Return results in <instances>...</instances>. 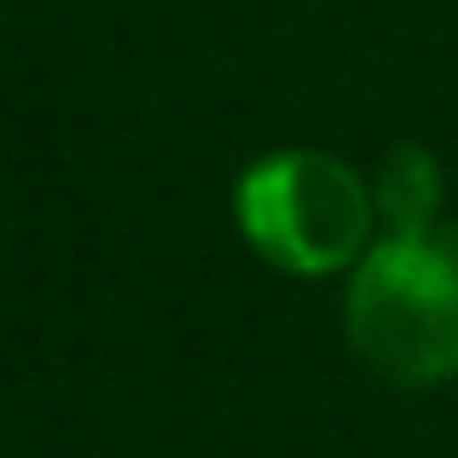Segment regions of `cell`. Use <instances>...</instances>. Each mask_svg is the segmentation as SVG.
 <instances>
[{"label":"cell","mask_w":458,"mask_h":458,"mask_svg":"<svg viewBox=\"0 0 458 458\" xmlns=\"http://www.w3.org/2000/svg\"><path fill=\"white\" fill-rule=\"evenodd\" d=\"M371 209L377 198L366 180L325 151H273L238 180V226L250 250L302 279L343 273L366 256Z\"/></svg>","instance_id":"cell-2"},{"label":"cell","mask_w":458,"mask_h":458,"mask_svg":"<svg viewBox=\"0 0 458 458\" xmlns=\"http://www.w3.org/2000/svg\"><path fill=\"white\" fill-rule=\"evenodd\" d=\"M377 215L389 221V233H418V226H436L441 209V168L424 146H401L389 151L377 174Z\"/></svg>","instance_id":"cell-3"},{"label":"cell","mask_w":458,"mask_h":458,"mask_svg":"<svg viewBox=\"0 0 458 458\" xmlns=\"http://www.w3.org/2000/svg\"><path fill=\"white\" fill-rule=\"evenodd\" d=\"M348 343L401 389L458 377V233H389L354 261Z\"/></svg>","instance_id":"cell-1"}]
</instances>
